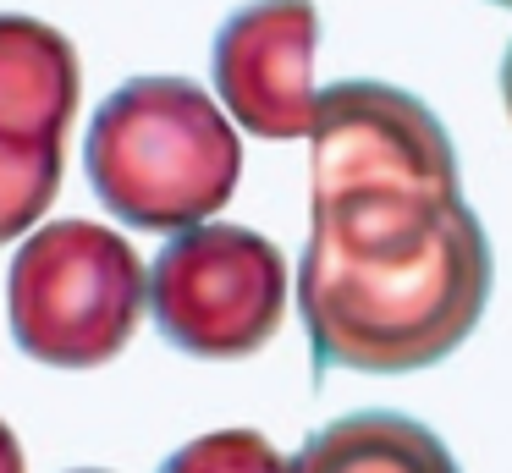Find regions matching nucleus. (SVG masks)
Listing matches in <instances>:
<instances>
[{
  "label": "nucleus",
  "instance_id": "obj_1",
  "mask_svg": "<svg viewBox=\"0 0 512 473\" xmlns=\"http://www.w3.org/2000/svg\"><path fill=\"white\" fill-rule=\"evenodd\" d=\"M490 303V237L474 209L408 259H336L303 242L298 314L325 369L408 374L430 369L474 336Z\"/></svg>",
  "mask_w": 512,
  "mask_h": 473
},
{
  "label": "nucleus",
  "instance_id": "obj_2",
  "mask_svg": "<svg viewBox=\"0 0 512 473\" xmlns=\"http://www.w3.org/2000/svg\"><path fill=\"white\" fill-rule=\"evenodd\" d=\"M83 165L116 220L188 231L221 215L243 176V138L188 77H133L100 105Z\"/></svg>",
  "mask_w": 512,
  "mask_h": 473
},
{
  "label": "nucleus",
  "instance_id": "obj_3",
  "mask_svg": "<svg viewBox=\"0 0 512 473\" xmlns=\"http://www.w3.org/2000/svg\"><path fill=\"white\" fill-rule=\"evenodd\" d=\"M12 336L56 369L111 363L133 341L149 303V275L133 242L100 220H50L12 259Z\"/></svg>",
  "mask_w": 512,
  "mask_h": 473
},
{
  "label": "nucleus",
  "instance_id": "obj_4",
  "mask_svg": "<svg viewBox=\"0 0 512 473\" xmlns=\"http://www.w3.org/2000/svg\"><path fill=\"white\" fill-rule=\"evenodd\" d=\"M292 270L287 253L248 226L177 231L149 270V314L171 347L193 358H248L287 319Z\"/></svg>",
  "mask_w": 512,
  "mask_h": 473
},
{
  "label": "nucleus",
  "instance_id": "obj_5",
  "mask_svg": "<svg viewBox=\"0 0 512 473\" xmlns=\"http://www.w3.org/2000/svg\"><path fill=\"white\" fill-rule=\"evenodd\" d=\"M314 160H309V204L342 193H435L463 198L457 149L441 116L408 88L391 83H336L314 105Z\"/></svg>",
  "mask_w": 512,
  "mask_h": 473
},
{
  "label": "nucleus",
  "instance_id": "obj_6",
  "mask_svg": "<svg viewBox=\"0 0 512 473\" xmlns=\"http://www.w3.org/2000/svg\"><path fill=\"white\" fill-rule=\"evenodd\" d=\"M314 0H254L215 33V88L254 138H309L314 127Z\"/></svg>",
  "mask_w": 512,
  "mask_h": 473
},
{
  "label": "nucleus",
  "instance_id": "obj_7",
  "mask_svg": "<svg viewBox=\"0 0 512 473\" xmlns=\"http://www.w3.org/2000/svg\"><path fill=\"white\" fill-rule=\"evenodd\" d=\"M83 66L61 28L0 11V138L61 143L78 110Z\"/></svg>",
  "mask_w": 512,
  "mask_h": 473
},
{
  "label": "nucleus",
  "instance_id": "obj_8",
  "mask_svg": "<svg viewBox=\"0 0 512 473\" xmlns=\"http://www.w3.org/2000/svg\"><path fill=\"white\" fill-rule=\"evenodd\" d=\"M303 473H463L435 429L408 413H347L314 429L303 446Z\"/></svg>",
  "mask_w": 512,
  "mask_h": 473
},
{
  "label": "nucleus",
  "instance_id": "obj_9",
  "mask_svg": "<svg viewBox=\"0 0 512 473\" xmlns=\"http://www.w3.org/2000/svg\"><path fill=\"white\" fill-rule=\"evenodd\" d=\"M61 193V143L0 138V242L23 237Z\"/></svg>",
  "mask_w": 512,
  "mask_h": 473
},
{
  "label": "nucleus",
  "instance_id": "obj_10",
  "mask_svg": "<svg viewBox=\"0 0 512 473\" xmlns=\"http://www.w3.org/2000/svg\"><path fill=\"white\" fill-rule=\"evenodd\" d=\"M160 473H303V462L281 457L254 429H215L188 440Z\"/></svg>",
  "mask_w": 512,
  "mask_h": 473
},
{
  "label": "nucleus",
  "instance_id": "obj_11",
  "mask_svg": "<svg viewBox=\"0 0 512 473\" xmlns=\"http://www.w3.org/2000/svg\"><path fill=\"white\" fill-rule=\"evenodd\" d=\"M0 473H28L23 468V446H17V435L6 424H0Z\"/></svg>",
  "mask_w": 512,
  "mask_h": 473
},
{
  "label": "nucleus",
  "instance_id": "obj_12",
  "mask_svg": "<svg viewBox=\"0 0 512 473\" xmlns=\"http://www.w3.org/2000/svg\"><path fill=\"white\" fill-rule=\"evenodd\" d=\"M501 99H507V116H512V44L501 55Z\"/></svg>",
  "mask_w": 512,
  "mask_h": 473
},
{
  "label": "nucleus",
  "instance_id": "obj_13",
  "mask_svg": "<svg viewBox=\"0 0 512 473\" xmlns=\"http://www.w3.org/2000/svg\"><path fill=\"white\" fill-rule=\"evenodd\" d=\"M496 6H512V0H496Z\"/></svg>",
  "mask_w": 512,
  "mask_h": 473
}]
</instances>
